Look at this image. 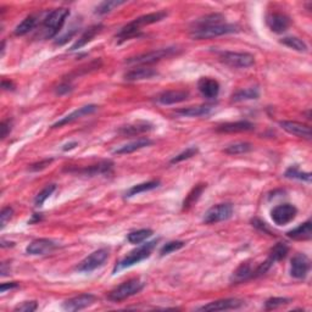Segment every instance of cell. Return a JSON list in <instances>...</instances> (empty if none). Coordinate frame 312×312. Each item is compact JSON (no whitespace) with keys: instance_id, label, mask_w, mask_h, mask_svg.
Wrapping results in <instances>:
<instances>
[{"instance_id":"ee69618b","label":"cell","mask_w":312,"mask_h":312,"mask_svg":"<svg viewBox=\"0 0 312 312\" xmlns=\"http://www.w3.org/2000/svg\"><path fill=\"white\" fill-rule=\"evenodd\" d=\"M38 308V305H37L36 301H24L22 304L17 305L16 307L14 308V311L16 312H33Z\"/></svg>"},{"instance_id":"4dcf8cb0","label":"cell","mask_w":312,"mask_h":312,"mask_svg":"<svg viewBox=\"0 0 312 312\" xmlns=\"http://www.w3.org/2000/svg\"><path fill=\"white\" fill-rule=\"evenodd\" d=\"M251 150H252V145L250 143L239 142L226 146L223 151L228 155H238V154H245V152H249Z\"/></svg>"},{"instance_id":"ac0fdd59","label":"cell","mask_w":312,"mask_h":312,"mask_svg":"<svg viewBox=\"0 0 312 312\" xmlns=\"http://www.w3.org/2000/svg\"><path fill=\"white\" fill-rule=\"evenodd\" d=\"M189 98L187 90H167L158 96V101L162 105H173L186 101Z\"/></svg>"},{"instance_id":"3957f363","label":"cell","mask_w":312,"mask_h":312,"mask_svg":"<svg viewBox=\"0 0 312 312\" xmlns=\"http://www.w3.org/2000/svg\"><path fill=\"white\" fill-rule=\"evenodd\" d=\"M143 288H144V282H142V280L138 278L126 280L122 284L117 285L116 288L112 289L111 292L109 293L108 299L114 302L123 301L126 300V299L131 298V296L138 294Z\"/></svg>"},{"instance_id":"83f0119b","label":"cell","mask_w":312,"mask_h":312,"mask_svg":"<svg viewBox=\"0 0 312 312\" xmlns=\"http://www.w3.org/2000/svg\"><path fill=\"white\" fill-rule=\"evenodd\" d=\"M218 23H223V16L220 14H211L207 15V16L199 18L196 20L194 23H193L192 30H198V28H204L209 26H214V24Z\"/></svg>"},{"instance_id":"7dc6e473","label":"cell","mask_w":312,"mask_h":312,"mask_svg":"<svg viewBox=\"0 0 312 312\" xmlns=\"http://www.w3.org/2000/svg\"><path fill=\"white\" fill-rule=\"evenodd\" d=\"M0 131H2V138H5L11 131L10 121H3L2 124H0Z\"/></svg>"},{"instance_id":"ffe728a7","label":"cell","mask_w":312,"mask_h":312,"mask_svg":"<svg viewBox=\"0 0 312 312\" xmlns=\"http://www.w3.org/2000/svg\"><path fill=\"white\" fill-rule=\"evenodd\" d=\"M158 76V72L154 68L148 66H140L129 70L128 72L124 74V80L129 81V82H136V81L143 80H150V78Z\"/></svg>"},{"instance_id":"8fae6325","label":"cell","mask_w":312,"mask_h":312,"mask_svg":"<svg viewBox=\"0 0 312 312\" xmlns=\"http://www.w3.org/2000/svg\"><path fill=\"white\" fill-rule=\"evenodd\" d=\"M310 271V260L305 254H296L292 258L290 265V274L293 278L304 279Z\"/></svg>"},{"instance_id":"c3c4849f","label":"cell","mask_w":312,"mask_h":312,"mask_svg":"<svg viewBox=\"0 0 312 312\" xmlns=\"http://www.w3.org/2000/svg\"><path fill=\"white\" fill-rule=\"evenodd\" d=\"M17 287H18V284H17V283H15V282L14 283H9V284H8V283H3L2 287H0V292L5 293L6 290L15 289V288H17Z\"/></svg>"},{"instance_id":"bcb514c9","label":"cell","mask_w":312,"mask_h":312,"mask_svg":"<svg viewBox=\"0 0 312 312\" xmlns=\"http://www.w3.org/2000/svg\"><path fill=\"white\" fill-rule=\"evenodd\" d=\"M51 162H53V159H46V160H43L40 162H37V164L31 165L30 170L31 171H40V170H43V168H45L46 166H49Z\"/></svg>"},{"instance_id":"52a82bcc","label":"cell","mask_w":312,"mask_h":312,"mask_svg":"<svg viewBox=\"0 0 312 312\" xmlns=\"http://www.w3.org/2000/svg\"><path fill=\"white\" fill-rule=\"evenodd\" d=\"M220 60L233 68H248L255 64L254 55L249 53L223 51L220 54Z\"/></svg>"},{"instance_id":"816d5d0a","label":"cell","mask_w":312,"mask_h":312,"mask_svg":"<svg viewBox=\"0 0 312 312\" xmlns=\"http://www.w3.org/2000/svg\"><path fill=\"white\" fill-rule=\"evenodd\" d=\"M77 145V143L76 142H73V143H70V144H66L64 146V150L65 151H67V150H71V149H73L74 146Z\"/></svg>"},{"instance_id":"74e56055","label":"cell","mask_w":312,"mask_h":312,"mask_svg":"<svg viewBox=\"0 0 312 312\" xmlns=\"http://www.w3.org/2000/svg\"><path fill=\"white\" fill-rule=\"evenodd\" d=\"M56 189L55 184H49V186H46L44 189L42 190V192L38 193V195L36 196V199H34V205H36L37 207H40L43 204H44L46 199L50 196L53 193H54V190Z\"/></svg>"},{"instance_id":"30bf717a","label":"cell","mask_w":312,"mask_h":312,"mask_svg":"<svg viewBox=\"0 0 312 312\" xmlns=\"http://www.w3.org/2000/svg\"><path fill=\"white\" fill-rule=\"evenodd\" d=\"M233 215L232 204H218L209 209L204 216V222L206 224H212L222 221L228 220Z\"/></svg>"},{"instance_id":"d6a6232c","label":"cell","mask_w":312,"mask_h":312,"mask_svg":"<svg viewBox=\"0 0 312 312\" xmlns=\"http://www.w3.org/2000/svg\"><path fill=\"white\" fill-rule=\"evenodd\" d=\"M205 188H206V184H199V186H196L195 188L192 189V192H190L189 194L187 195V198L184 199V201H183V209H184V210L192 206V205L194 204V202L198 200L199 198H200L201 193L204 192Z\"/></svg>"},{"instance_id":"277c9868","label":"cell","mask_w":312,"mask_h":312,"mask_svg":"<svg viewBox=\"0 0 312 312\" xmlns=\"http://www.w3.org/2000/svg\"><path fill=\"white\" fill-rule=\"evenodd\" d=\"M68 15H70V10H68V9L59 8L55 9L54 11H51L50 14L45 17L44 23H43L45 38H51V37H54L59 33V31L64 26Z\"/></svg>"},{"instance_id":"2e32d148","label":"cell","mask_w":312,"mask_h":312,"mask_svg":"<svg viewBox=\"0 0 312 312\" xmlns=\"http://www.w3.org/2000/svg\"><path fill=\"white\" fill-rule=\"evenodd\" d=\"M96 109H98V106H96V105H87V106H83V108L77 109V110L71 112L70 115L62 117L60 121H58V122L53 124V128H59V127L65 126V124L73 122V121L78 120V118H82L83 116H87V115L93 114V112L96 111Z\"/></svg>"},{"instance_id":"7402d4cb","label":"cell","mask_w":312,"mask_h":312,"mask_svg":"<svg viewBox=\"0 0 312 312\" xmlns=\"http://www.w3.org/2000/svg\"><path fill=\"white\" fill-rule=\"evenodd\" d=\"M102 28H104V26H102V24H100V23L94 24V26L89 27L88 30H87L86 32H84L82 36H81L80 38H78L77 42L74 43L72 46H71L70 50L73 51V50H78V49L83 48L84 45H87V44H88V43L92 42V40L94 39L95 37L101 32Z\"/></svg>"},{"instance_id":"d590c367","label":"cell","mask_w":312,"mask_h":312,"mask_svg":"<svg viewBox=\"0 0 312 312\" xmlns=\"http://www.w3.org/2000/svg\"><path fill=\"white\" fill-rule=\"evenodd\" d=\"M283 45L288 46L290 49H294L296 51H306L307 45L305 44V42H302L301 39L296 38V37H285L280 40Z\"/></svg>"},{"instance_id":"7bdbcfd3","label":"cell","mask_w":312,"mask_h":312,"mask_svg":"<svg viewBox=\"0 0 312 312\" xmlns=\"http://www.w3.org/2000/svg\"><path fill=\"white\" fill-rule=\"evenodd\" d=\"M183 246H184L183 242H170L167 243L166 245L162 246L160 250V255L161 256H165V255L171 254V252L179 250V249H182Z\"/></svg>"},{"instance_id":"836d02e7","label":"cell","mask_w":312,"mask_h":312,"mask_svg":"<svg viewBox=\"0 0 312 312\" xmlns=\"http://www.w3.org/2000/svg\"><path fill=\"white\" fill-rule=\"evenodd\" d=\"M112 165L114 164H112L111 161H102L99 165H95V166L87 168V170L80 171V172L84 174H89V176H96V174H102L109 172V171L112 168Z\"/></svg>"},{"instance_id":"8992f818","label":"cell","mask_w":312,"mask_h":312,"mask_svg":"<svg viewBox=\"0 0 312 312\" xmlns=\"http://www.w3.org/2000/svg\"><path fill=\"white\" fill-rule=\"evenodd\" d=\"M178 49L177 48H164V49H156L149 53H144L133 58H128L126 60L127 64H137V65H150L154 62H158L164 59L171 58L174 54H177Z\"/></svg>"},{"instance_id":"60d3db41","label":"cell","mask_w":312,"mask_h":312,"mask_svg":"<svg viewBox=\"0 0 312 312\" xmlns=\"http://www.w3.org/2000/svg\"><path fill=\"white\" fill-rule=\"evenodd\" d=\"M198 151H199L198 148H195V146H190V148L186 149L183 152H180V154L174 156L172 160H171V164H178V162L180 161L188 160V159L193 158V156H195L196 154H198Z\"/></svg>"},{"instance_id":"9c48e42d","label":"cell","mask_w":312,"mask_h":312,"mask_svg":"<svg viewBox=\"0 0 312 312\" xmlns=\"http://www.w3.org/2000/svg\"><path fill=\"white\" fill-rule=\"evenodd\" d=\"M296 215H298V209L292 204L278 205L271 211V217L277 226H285L294 220Z\"/></svg>"},{"instance_id":"d6986e66","label":"cell","mask_w":312,"mask_h":312,"mask_svg":"<svg viewBox=\"0 0 312 312\" xmlns=\"http://www.w3.org/2000/svg\"><path fill=\"white\" fill-rule=\"evenodd\" d=\"M56 248L55 243L49 239H37L33 240L26 248L27 254L30 255H45L51 252Z\"/></svg>"},{"instance_id":"f907efd6","label":"cell","mask_w":312,"mask_h":312,"mask_svg":"<svg viewBox=\"0 0 312 312\" xmlns=\"http://www.w3.org/2000/svg\"><path fill=\"white\" fill-rule=\"evenodd\" d=\"M2 87L5 90H14V88H15L14 83L10 82V81H5V80L2 82Z\"/></svg>"},{"instance_id":"ab89813d","label":"cell","mask_w":312,"mask_h":312,"mask_svg":"<svg viewBox=\"0 0 312 312\" xmlns=\"http://www.w3.org/2000/svg\"><path fill=\"white\" fill-rule=\"evenodd\" d=\"M287 178H293V179H300V180H306V182H311V173H304L299 171V168L294 166L290 167L288 171L285 172Z\"/></svg>"},{"instance_id":"4316f807","label":"cell","mask_w":312,"mask_h":312,"mask_svg":"<svg viewBox=\"0 0 312 312\" xmlns=\"http://www.w3.org/2000/svg\"><path fill=\"white\" fill-rule=\"evenodd\" d=\"M151 129H152V124H150L149 122H137L122 127V128L120 129V133L122 134V136H136V134L149 132V131Z\"/></svg>"},{"instance_id":"f1b7e54d","label":"cell","mask_w":312,"mask_h":312,"mask_svg":"<svg viewBox=\"0 0 312 312\" xmlns=\"http://www.w3.org/2000/svg\"><path fill=\"white\" fill-rule=\"evenodd\" d=\"M37 26V17L31 15L27 16L21 23H18L15 28V36H24V34L30 33L34 27Z\"/></svg>"},{"instance_id":"44dd1931","label":"cell","mask_w":312,"mask_h":312,"mask_svg":"<svg viewBox=\"0 0 312 312\" xmlns=\"http://www.w3.org/2000/svg\"><path fill=\"white\" fill-rule=\"evenodd\" d=\"M254 124L249 121H237V122H227L220 124L217 127V132L221 133H240V132H249L254 129Z\"/></svg>"},{"instance_id":"1f68e13d","label":"cell","mask_w":312,"mask_h":312,"mask_svg":"<svg viewBox=\"0 0 312 312\" xmlns=\"http://www.w3.org/2000/svg\"><path fill=\"white\" fill-rule=\"evenodd\" d=\"M288 252H289L288 245L284 244V243H278V244H276L272 249H271L270 257L268 258H271L273 262H278L280 260H283V258L288 255Z\"/></svg>"},{"instance_id":"e0dca14e","label":"cell","mask_w":312,"mask_h":312,"mask_svg":"<svg viewBox=\"0 0 312 312\" xmlns=\"http://www.w3.org/2000/svg\"><path fill=\"white\" fill-rule=\"evenodd\" d=\"M198 88L200 90L202 96L207 99H214L220 93V83L216 80H214V78L202 77L199 80Z\"/></svg>"},{"instance_id":"7c38bea8","label":"cell","mask_w":312,"mask_h":312,"mask_svg":"<svg viewBox=\"0 0 312 312\" xmlns=\"http://www.w3.org/2000/svg\"><path fill=\"white\" fill-rule=\"evenodd\" d=\"M95 301L96 298L93 294H81L65 301L62 307L66 311H81L83 308L92 306Z\"/></svg>"},{"instance_id":"5bb4252c","label":"cell","mask_w":312,"mask_h":312,"mask_svg":"<svg viewBox=\"0 0 312 312\" xmlns=\"http://www.w3.org/2000/svg\"><path fill=\"white\" fill-rule=\"evenodd\" d=\"M266 23L268 28L274 33H283L290 26V18L280 12H273L266 17Z\"/></svg>"},{"instance_id":"f6af8a7d","label":"cell","mask_w":312,"mask_h":312,"mask_svg":"<svg viewBox=\"0 0 312 312\" xmlns=\"http://www.w3.org/2000/svg\"><path fill=\"white\" fill-rule=\"evenodd\" d=\"M12 214H14V210L11 207H4L2 210V214H0V223H2V228H4L8 223V221H10V218L12 217Z\"/></svg>"},{"instance_id":"4fadbf2b","label":"cell","mask_w":312,"mask_h":312,"mask_svg":"<svg viewBox=\"0 0 312 312\" xmlns=\"http://www.w3.org/2000/svg\"><path fill=\"white\" fill-rule=\"evenodd\" d=\"M244 302L239 299H222V300H217L210 304L204 305V306L199 307V311H226V310H236V308L242 307Z\"/></svg>"},{"instance_id":"681fc988","label":"cell","mask_w":312,"mask_h":312,"mask_svg":"<svg viewBox=\"0 0 312 312\" xmlns=\"http://www.w3.org/2000/svg\"><path fill=\"white\" fill-rule=\"evenodd\" d=\"M70 90H71V87L68 86L67 83H65V84H61V86L58 87V90H56V93H58V94H65V93H68Z\"/></svg>"},{"instance_id":"5b68a950","label":"cell","mask_w":312,"mask_h":312,"mask_svg":"<svg viewBox=\"0 0 312 312\" xmlns=\"http://www.w3.org/2000/svg\"><path fill=\"white\" fill-rule=\"evenodd\" d=\"M156 243H158V240H152V242L145 243V244L139 246V248L136 249V250L131 251L126 257L118 262L117 266L115 267V271L122 270V268L126 267H131L133 266V265L139 264V262L145 260V258L150 257L151 251L154 250V248L156 246Z\"/></svg>"},{"instance_id":"6da1fadb","label":"cell","mask_w":312,"mask_h":312,"mask_svg":"<svg viewBox=\"0 0 312 312\" xmlns=\"http://www.w3.org/2000/svg\"><path fill=\"white\" fill-rule=\"evenodd\" d=\"M167 16L166 11H158V12H152V14L148 15H143L136 20H133L132 22L127 23L126 26L121 28L120 32L117 33V38L122 42V40H127L132 37L138 34V32L142 30L144 26H148V24H152L159 22V21L164 20L165 17Z\"/></svg>"},{"instance_id":"8d00e7d4","label":"cell","mask_w":312,"mask_h":312,"mask_svg":"<svg viewBox=\"0 0 312 312\" xmlns=\"http://www.w3.org/2000/svg\"><path fill=\"white\" fill-rule=\"evenodd\" d=\"M152 236L151 229H139L128 234V242L132 244H140Z\"/></svg>"},{"instance_id":"603a6c76","label":"cell","mask_w":312,"mask_h":312,"mask_svg":"<svg viewBox=\"0 0 312 312\" xmlns=\"http://www.w3.org/2000/svg\"><path fill=\"white\" fill-rule=\"evenodd\" d=\"M212 110H214V105L206 104L199 106H190V108H186V109H179V110H177L176 114L186 117H200L210 115Z\"/></svg>"},{"instance_id":"7a4b0ae2","label":"cell","mask_w":312,"mask_h":312,"mask_svg":"<svg viewBox=\"0 0 312 312\" xmlns=\"http://www.w3.org/2000/svg\"><path fill=\"white\" fill-rule=\"evenodd\" d=\"M239 32V27L233 23H218L214 26H209L204 28H198V30H192L190 37L193 39L201 40V39H210L215 37L224 36V34L237 33Z\"/></svg>"},{"instance_id":"9a60e30c","label":"cell","mask_w":312,"mask_h":312,"mask_svg":"<svg viewBox=\"0 0 312 312\" xmlns=\"http://www.w3.org/2000/svg\"><path fill=\"white\" fill-rule=\"evenodd\" d=\"M280 127L287 132L293 134V136L299 137V138L311 139V129L306 124L295 122V121H282Z\"/></svg>"},{"instance_id":"f35d334b","label":"cell","mask_w":312,"mask_h":312,"mask_svg":"<svg viewBox=\"0 0 312 312\" xmlns=\"http://www.w3.org/2000/svg\"><path fill=\"white\" fill-rule=\"evenodd\" d=\"M124 3L126 2H117V0H108V2H102L100 5L96 8V14L99 15H104V14H108V12H110L114 10L115 8H118L120 5H123Z\"/></svg>"},{"instance_id":"cb8c5ba5","label":"cell","mask_w":312,"mask_h":312,"mask_svg":"<svg viewBox=\"0 0 312 312\" xmlns=\"http://www.w3.org/2000/svg\"><path fill=\"white\" fill-rule=\"evenodd\" d=\"M250 278H254V270H252L251 265L249 262H243L233 272L232 277H230V282L242 283Z\"/></svg>"},{"instance_id":"ba28073f","label":"cell","mask_w":312,"mask_h":312,"mask_svg":"<svg viewBox=\"0 0 312 312\" xmlns=\"http://www.w3.org/2000/svg\"><path fill=\"white\" fill-rule=\"evenodd\" d=\"M109 257V250L108 249H99L94 252L87 256L84 260L81 262L76 267L78 272H92V271L96 270V268L101 267L104 262L108 260Z\"/></svg>"},{"instance_id":"d4e9b609","label":"cell","mask_w":312,"mask_h":312,"mask_svg":"<svg viewBox=\"0 0 312 312\" xmlns=\"http://www.w3.org/2000/svg\"><path fill=\"white\" fill-rule=\"evenodd\" d=\"M287 236L294 240H310L312 236L311 221H306V222L300 224V226L296 227V228L289 230V232L287 233Z\"/></svg>"},{"instance_id":"e575fe53","label":"cell","mask_w":312,"mask_h":312,"mask_svg":"<svg viewBox=\"0 0 312 312\" xmlns=\"http://www.w3.org/2000/svg\"><path fill=\"white\" fill-rule=\"evenodd\" d=\"M234 101H243V100H252V99L258 98V90L256 88H248L238 90L233 94Z\"/></svg>"},{"instance_id":"484cf974","label":"cell","mask_w":312,"mask_h":312,"mask_svg":"<svg viewBox=\"0 0 312 312\" xmlns=\"http://www.w3.org/2000/svg\"><path fill=\"white\" fill-rule=\"evenodd\" d=\"M151 144H152V142H151L150 139L140 138L138 140H136V142L128 143V144L120 146V148L116 149V150H115L114 152H115V154H118V155L131 154V152L140 150V149L145 148V146H149V145H151Z\"/></svg>"},{"instance_id":"f546056e","label":"cell","mask_w":312,"mask_h":312,"mask_svg":"<svg viewBox=\"0 0 312 312\" xmlns=\"http://www.w3.org/2000/svg\"><path fill=\"white\" fill-rule=\"evenodd\" d=\"M159 184L160 182L159 180H150V182H145V183H140L137 184V186H134L131 188L128 192L126 193V196H134V195H138L140 193H144V192H149V190H152L155 188H158Z\"/></svg>"},{"instance_id":"b9f144b4","label":"cell","mask_w":312,"mask_h":312,"mask_svg":"<svg viewBox=\"0 0 312 312\" xmlns=\"http://www.w3.org/2000/svg\"><path fill=\"white\" fill-rule=\"evenodd\" d=\"M290 301L292 300L287 298H271V299H268V300L266 301V304H265V308L268 311L274 310V308H278L280 306H283V305L289 304Z\"/></svg>"}]
</instances>
